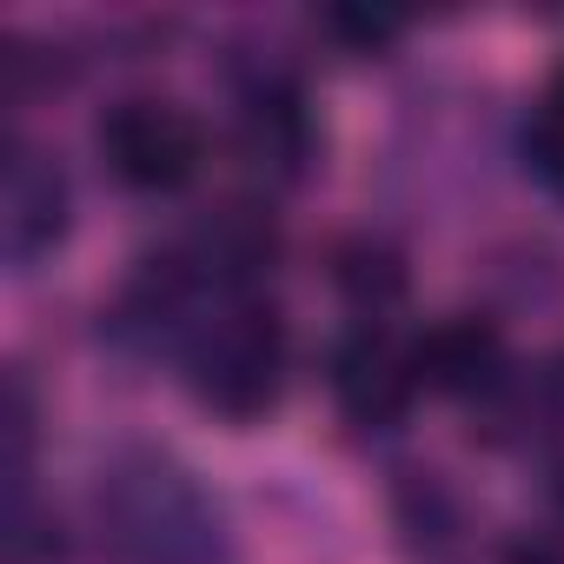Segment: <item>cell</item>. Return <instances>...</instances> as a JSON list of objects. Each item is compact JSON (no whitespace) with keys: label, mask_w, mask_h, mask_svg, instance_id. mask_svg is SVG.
I'll list each match as a JSON object with an SVG mask.
<instances>
[{"label":"cell","mask_w":564,"mask_h":564,"mask_svg":"<svg viewBox=\"0 0 564 564\" xmlns=\"http://www.w3.org/2000/svg\"><path fill=\"white\" fill-rule=\"evenodd\" d=\"M107 524L127 564H232L219 511L166 458H127L107 478Z\"/></svg>","instance_id":"2"},{"label":"cell","mask_w":564,"mask_h":564,"mask_svg":"<svg viewBox=\"0 0 564 564\" xmlns=\"http://www.w3.org/2000/svg\"><path fill=\"white\" fill-rule=\"evenodd\" d=\"M419 372L432 386H452V392H471L498 372V333L478 326V319H452L438 326L425 346H419Z\"/></svg>","instance_id":"6"},{"label":"cell","mask_w":564,"mask_h":564,"mask_svg":"<svg viewBox=\"0 0 564 564\" xmlns=\"http://www.w3.org/2000/svg\"><path fill=\"white\" fill-rule=\"evenodd\" d=\"M524 160H531V173L564 199V74L538 94V107H531V120H524Z\"/></svg>","instance_id":"7"},{"label":"cell","mask_w":564,"mask_h":564,"mask_svg":"<svg viewBox=\"0 0 564 564\" xmlns=\"http://www.w3.org/2000/svg\"><path fill=\"white\" fill-rule=\"evenodd\" d=\"M333 386H339V405H346L352 419H392V412L425 386L419 346H399L392 333H359V339L339 352Z\"/></svg>","instance_id":"5"},{"label":"cell","mask_w":564,"mask_h":564,"mask_svg":"<svg viewBox=\"0 0 564 564\" xmlns=\"http://www.w3.org/2000/svg\"><path fill=\"white\" fill-rule=\"evenodd\" d=\"M100 160L113 166L120 186L133 193H173L199 173L206 160V133L199 120L180 107V100H160V94H127L100 113Z\"/></svg>","instance_id":"3"},{"label":"cell","mask_w":564,"mask_h":564,"mask_svg":"<svg viewBox=\"0 0 564 564\" xmlns=\"http://www.w3.org/2000/svg\"><path fill=\"white\" fill-rule=\"evenodd\" d=\"M67 232V180L47 153L14 147L8 153V180H0V246L14 265H34L41 252H54Z\"/></svg>","instance_id":"4"},{"label":"cell","mask_w":564,"mask_h":564,"mask_svg":"<svg viewBox=\"0 0 564 564\" xmlns=\"http://www.w3.org/2000/svg\"><path fill=\"white\" fill-rule=\"evenodd\" d=\"M186 386L206 412L252 425L279 405L286 386V326L252 293H226L193 333H186Z\"/></svg>","instance_id":"1"}]
</instances>
